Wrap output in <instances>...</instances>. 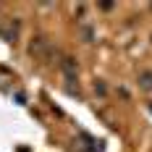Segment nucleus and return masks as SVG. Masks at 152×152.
<instances>
[{"instance_id": "1", "label": "nucleus", "mask_w": 152, "mask_h": 152, "mask_svg": "<svg viewBox=\"0 0 152 152\" xmlns=\"http://www.w3.org/2000/svg\"><path fill=\"white\" fill-rule=\"evenodd\" d=\"M139 84H142V89H152V74H150V71L139 76Z\"/></svg>"}]
</instances>
